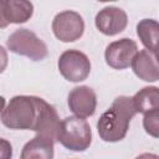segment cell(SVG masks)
Here are the masks:
<instances>
[{
	"mask_svg": "<svg viewBox=\"0 0 159 159\" xmlns=\"http://www.w3.org/2000/svg\"><path fill=\"white\" fill-rule=\"evenodd\" d=\"M138 53V45L134 40L123 37L111 42L104 51L106 63L114 70H124L132 66V62Z\"/></svg>",
	"mask_w": 159,
	"mask_h": 159,
	"instance_id": "7",
	"label": "cell"
},
{
	"mask_svg": "<svg viewBox=\"0 0 159 159\" xmlns=\"http://www.w3.org/2000/svg\"><path fill=\"white\" fill-rule=\"evenodd\" d=\"M143 127L147 134L154 138H159V111H154L144 114Z\"/></svg>",
	"mask_w": 159,
	"mask_h": 159,
	"instance_id": "16",
	"label": "cell"
},
{
	"mask_svg": "<svg viewBox=\"0 0 159 159\" xmlns=\"http://www.w3.org/2000/svg\"><path fill=\"white\" fill-rule=\"evenodd\" d=\"M155 57H157V60L159 61V51H157V52H155Z\"/></svg>",
	"mask_w": 159,
	"mask_h": 159,
	"instance_id": "19",
	"label": "cell"
},
{
	"mask_svg": "<svg viewBox=\"0 0 159 159\" xmlns=\"http://www.w3.org/2000/svg\"><path fill=\"white\" fill-rule=\"evenodd\" d=\"M132 68L134 75L145 82H155L159 80V61L155 55L148 50L138 51L132 62Z\"/></svg>",
	"mask_w": 159,
	"mask_h": 159,
	"instance_id": "12",
	"label": "cell"
},
{
	"mask_svg": "<svg viewBox=\"0 0 159 159\" xmlns=\"http://www.w3.org/2000/svg\"><path fill=\"white\" fill-rule=\"evenodd\" d=\"M12 149L11 144L7 143L5 139H1V159H11Z\"/></svg>",
	"mask_w": 159,
	"mask_h": 159,
	"instance_id": "17",
	"label": "cell"
},
{
	"mask_svg": "<svg viewBox=\"0 0 159 159\" xmlns=\"http://www.w3.org/2000/svg\"><path fill=\"white\" fill-rule=\"evenodd\" d=\"M58 142L66 149L84 152L92 143V130L88 122L76 116L66 117L61 122Z\"/></svg>",
	"mask_w": 159,
	"mask_h": 159,
	"instance_id": "3",
	"label": "cell"
},
{
	"mask_svg": "<svg viewBox=\"0 0 159 159\" xmlns=\"http://www.w3.org/2000/svg\"><path fill=\"white\" fill-rule=\"evenodd\" d=\"M137 35L145 50L153 53L159 51V22L157 20H140L137 24Z\"/></svg>",
	"mask_w": 159,
	"mask_h": 159,
	"instance_id": "14",
	"label": "cell"
},
{
	"mask_svg": "<svg viewBox=\"0 0 159 159\" xmlns=\"http://www.w3.org/2000/svg\"><path fill=\"white\" fill-rule=\"evenodd\" d=\"M53 35L62 42H73L78 40L84 31V21L82 16L72 10L58 12L52 21Z\"/></svg>",
	"mask_w": 159,
	"mask_h": 159,
	"instance_id": "6",
	"label": "cell"
},
{
	"mask_svg": "<svg viewBox=\"0 0 159 159\" xmlns=\"http://www.w3.org/2000/svg\"><path fill=\"white\" fill-rule=\"evenodd\" d=\"M58 71L70 82L84 81L91 72V61L78 50H66L58 57Z\"/></svg>",
	"mask_w": 159,
	"mask_h": 159,
	"instance_id": "5",
	"label": "cell"
},
{
	"mask_svg": "<svg viewBox=\"0 0 159 159\" xmlns=\"http://www.w3.org/2000/svg\"><path fill=\"white\" fill-rule=\"evenodd\" d=\"M55 142L50 138L37 135L29 140L20 154V159H53Z\"/></svg>",
	"mask_w": 159,
	"mask_h": 159,
	"instance_id": "13",
	"label": "cell"
},
{
	"mask_svg": "<svg viewBox=\"0 0 159 159\" xmlns=\"http://www.w3.org/2000/svg\"><path fill=\"white\" fill-rule=\"evenodd\" d=\"M67 104L76 117L88 118L94 114L97 108L96 92L88 86L75 87L68 93Z\"/></svg>",
	"mask_w": 159,
	"mask_h": 159,
	"instance_id": "9",
	"label": "cell"
},
{
	"mask_svg": "<svg viewBox=\"0 0 159 159\" xmlns=\"http://www.w3.org/2000/svg\"><path fill=\"white\" fill-rule=\"evenodd\" d=\"M42 98L36 96H15L1 111V122L10 129L35 130Z\"/></svg>",
	"mask_w": 159,
	"mask_h": 159,
	"instance_id": "2",
	"label": "cell"
},
{
	"mask_svg": "<svg viewBox=\"0 0 159 159\" xmlns=\"http://www.w3.org/2000/svg\"><path fill=\"white\" fill-rule=\"evenodd\" d=\"M7 48L20 56H25L32 61L46 58L48 50L46 43L29 29H16L6 40Z\"/></svg>",
	"mask_w": 159,
	"mask_h": 159,
	"instance_id": "4",
	"label": "cell"
},
{
	"mask_svg": "<svg viewBox=\"0 0 159 159\" xmlns=\"http://www.w3.org/2000/svg\"><path fill=\"white\" fill-rule=\"evenodd\" d=\"M96 27L107 36H114L125 30L128 25L127 12L117 6H106L99 10L94 19Z\"/></svg>",
	"mask_w": 159,
	"mask_h": 159,
	"instance_id": "8",
	"label": "cell"
},
{
	"mask_svg": "<svg viewBox=\"0 0 159 159\" xmlns=\"http://www.w3.org/2000/svg\"><path fill=\"white\" fill-rule=\"evenodd\" d=\"M133 102L137 113L147 114L154 111H159V87H143L133 96Z\"/></svg>",
	"mask_w": 159,
	"mask_h": 159,
	"instance_id": "15",
	"label": "cell"
},
{
	"mask_svg": "<svg viewBox=\"0 0 159 159\" xmlns=\"http://www.w3.org/2000/svg\"><path fill=\"white\" fill-rule=\"evenodd\" d=\"M135 159H159V155H157L154 153H143V154L138 155Z\"/></svg>",
	"mask_w": 159,
	"mask_h": 159,
	"instance_id": "18",
	"label": "cell"
},
{
	"mask_svg": "<svg viewBox=\"0 0 159 159\" xmlns=\"http://www.w3.org/2000/svg\"><path fill=\"white\" fill-rule=\"evenodd\" d=\"M34 14V5L26 0H4L0 2V27L24 24Z\"/></svg>",
	"mask_w": 159,
	"mask_h": 159,
	"instance_id": "10",
	"label": "cell"
},
{
	"mask_svg": "<svg viewBox=\"0 0 159 159\" xmlns=\"http://www.w3.org/2000/svg\"><path fill=\"white\" fill-rule=\"evenodd\" d=\"M137 114L133 97L119 96L99 117L97 130L103 142L116 143L125 138L132 118Z\"/></svg>",
	"mask_w": 159,
	"mask_h": 159,
	"instance_id": "1",
	"label": "cell"
},
{
	"mask_svg": "<svg viewBox=\"0 0 159 159\" xmlns=\"http://www.w3.org/2000/svg\"><path fill=\"white\" fill-rule=\"evenodd\" d=\"M61 122L62 120H60V117H58L55 107L51 106L50 103H47L45 99H42L37 123H36L34 132H36L37 135L50 138L51 140H53L56 143V142H58Z\"/></svg>",
	"mask_w": 159,
	"mask_h": 159,
	"instance_id": "11",
	"label": "cell"
}]
</instances>
